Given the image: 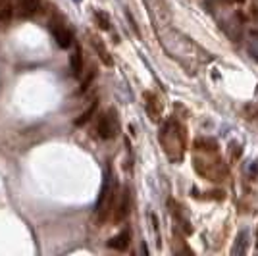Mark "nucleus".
<instances>
[{
  "mask_svg": "<svg viewBox=\"0 0 258 256\" xmlns=\"http://www.w3.org/2000/svg\"><path fill=\"white\" fill-rule=\"evenodd\" d=\"M195 150H203V152H218V143L210 139H197L195 141Z\"/></svg>",
  "mask_w": 258,
  "mask_h": 256,
  "instance_id": "obj_10",
  "label": "nucleus"
},
{
  "mask_svg": "<svg viewBox=\"0 0 258 256\" xmlns=\"http://www.w3.org/2000/svg\"><path fill=\"white\" fill-rule=\"evenodd\" d=\"M143 98H145V104H147V114H149V117H151L152 121H160L162 117L160 98L154 95V93H145Z\"/></svg>",
  "mask_w": 258,
  "mask_h": 256,
  "instance_id": "obj_6",
  "label": "nucleus"
},
{
  "mask_svg": "<svg viewBox=\"0 0 258 256\" xmlns=\"http://www.w3.org/2000/svg\"><path fill=\"white\" fill-rule=\"evenodd\" d=\"M93 79H95V70H91V72H89V75H87V79L83 81V83H81V91H85L87 87H89V83H91Z\"/></svg>",
  "mask_w": 258,
  "mask_h": 256,
  "instance_id": "obj_13",
  "label": "nucleus"
},
{
  "mask_svg": "<svg viewBox=\"0 0 258 256\" xmlns=\"http://www.w3.org/2000/svg\"><path fill=\"white\" fill-rule=\"evenodd\" d=\"M116 199H118L116 181H114L110 170H106V173H104V183H102V189H100V195H98V201H97L98 222H104L108 216L112 214V208H114V204H116Z\"/></svg>",
  "mask_w": 258,
  "mask_h": 256,
  "instance_id": "obj_2",
  "label": "nucleus"
},
{
  "mask_svg": "<svg viewBox=\"0 0 258 256\" xmlns=\"http://www.w3.org/2000/svg\"><path fill=\"white\" fill-rule=\"evenodd\" d=\"M97 100H95V102H93V104H91V106L87 108L85 112H83V114H81V116L77 117L76 119V125L77 127H81V125H83V123H87V121H89V119H91V117L95 116V112H97Z\"/></svg>",
  "mask_w": 258,
  "mask_h": 256,
  "instance_id": "obj_11",
  "label": "nucleus"
},
{
  "mask_svg": "<svg viewBox=\"0 0 258 256\" xmlns=\"http://www.w3.org/2000/svg\"><path fill=\"white\" fill-rule=\"evenodd\" d=\"M95 22L98 23V27H100V29H104V31H106V29H110V20H108V16L106 14H104V12H95Z\"/></svg>",
  "mask_w": 258,
  "mask_h": 256,
  "instance_id": "obj_12",
  "label": "nucleus"
},
{
  "mask_svg": "<svg viewBox=\"0 0 258 256\" xmlns=\"http://www.w3.org/2000/svg\"><path fill=\"white\" fill-rule=\"evenodd\" d=\"M50 31H52L54 41L58 43L60 48H68L74 43V35L72 31L66 27V23L62 20H56V22H50Z\"/></svg>",
  "mask_w": 258,
  "mask_h": 256,
  "instance_id": "obj_5",
  "label": "nucleus"
},
{
  "mask_svg": "<svg viewBox=\"0 0 258 256\" xmlns=\"http://www.w3.org/2000/svg\"><path fill=\"white\" fill-rule=\"evenodd\" d=\"M118 117H116V110L114 108H110L106 110L104 114H100L97 119V125H95V131H97V135L100 139H114L116 137V133H118Z\"/></svg>",
  "mask_w": 258,
  "mask_h": 256,
  "instance_id": "obj_3",
  "label": "nucleus"
},
{
  "mask_svg": "<svg viewBox=\"0 0 258 256\" xmlns=\"http://www.w3.org/2000/svg\"><path fill=\"white\" fill-rule=\"evenodd\" d=\"M129 243H131V229H123L121 233H118L108 241V246L118 250V252H125L129 248Z\"/></svg>",
  "mask_w": 258,
  "mask_h": 256,
  "instance_id": "obj_7",
  "label": "nucleus"
},
{
  "mask_svg": "<svg viewBox=\"0 0 258 256\" xmlns=\"http://www.w3.org/2000/svg\"><path fill=\"white\" fill-rule=\"evenodd\" d=\"M91 44H93L95 52L98 54V58L102 60V64H104V66H114V60H112V56H110V52H108L106 44H104V41H102L100 37H97V35H91Z\"/></svg>",
  "mask_w": 258,
  "mask_h": 256,
  "instance_id": "obj_8",
  "label": "nucleus"
},
{
  "mask_svg": "<svg viewBox=\"0 0 258 256\" xmlns=\"http://www.w3.org/2000/svg\"><path fill=\"white\" fill-rule=\"evenodd\" d=\"M160 145L164 147L170 160L177 162L183 158L185 145H187V133H185V127L177 119L172 117L164 123V127L160 131Z\"/></svg>",
  "mask_w": 258,
  "mask_h": 256,
  "instance_id": "obj_1",
  "label": "nucleus"
},
{
  "mask_svg": "<svg viewBox=\"0 0 258 256\" xmlns=\"http://www.w3.org/2000/svg\"><path fill=\"white\" fill-rule=\"evenodd\" d=\"M129 212H131V191H129V187H123L118 193V199H116V204L112 208L110 218H112L114 224H121L129 216Z\"/></svg>",
  "mask_w": 258,
  "mask_h": 256,
  "instance_id": "obj_4",
  "label": "nucleus"
},
{
  "mask_svg": "<svg viewBox=\"0 0 258 256\" xmlns=\"http://www.w3.org/2000/svg\"><path fill=\"white\" fill-rule=\"evenodd\" d=\"M83 72V56H81V50H79V46H76V50L72 54V74L79 77Z\"/></svg>",
  "mask_w": 258,
  "mask_h": 256,
  "instance_id": "obj_9",
  "label": "nucleus"
}]
</instances>
